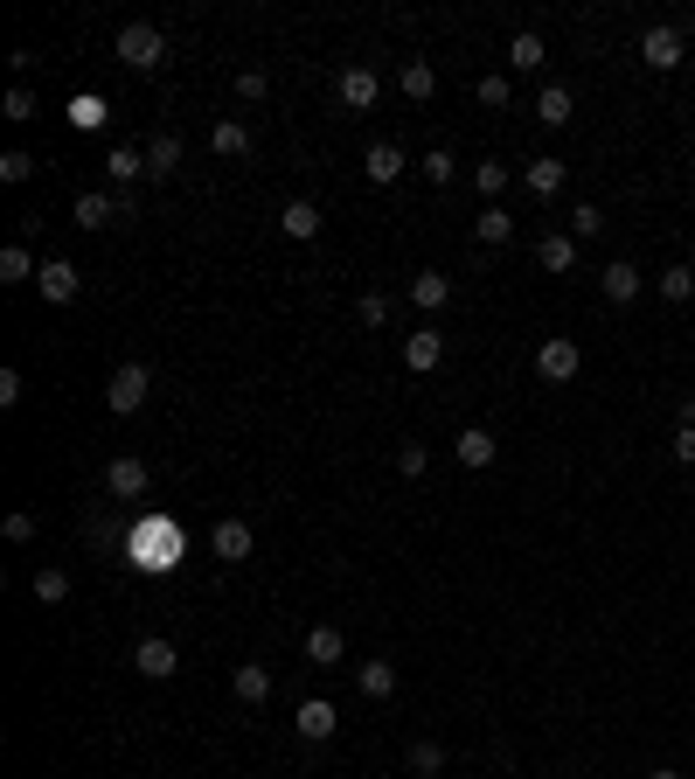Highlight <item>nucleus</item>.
<instances>
[{
  "label": "nucleus",
  "instance_id": "1",
  "mask_svg": "<svg viewBox=\"0 0 695 779\" xmlns=\"http://www.w3.org/2000/svg\"><path fill=\"white\" fill-rule=\"evenodd\" d=\"M133 564L153 571V578H167V571L181 564V529H174L167 515H146V522L133 529Z\"/></svg>",
  "mask_w": 695,
  "mask_h": 779
},
{
  "label": "nucleus",
  "instance_id": "2",
  "mask_svg": "<svg viewBox=\"0 0 695 779\" xmlns=\"http://www.w3.org/2000/svg\"><path fill=\"white\" fill-rule=\"evenodd\" d=\"M112 49H119V63H126V70H160V63H167V35H160L153 21H126Z\"/></svg>",
  "mask_w": 695,
  "mask_h": 779
},
{
  "label": "nucleus",
  "instance_id": "3",
  "mask_svg": "<svg viewBox=\"0 0 695 779\" xmlns=\"http://www.w3.org/2000/svg\"><path fill=\"white\" fill-rule=\"evenodd\" d=\"M146 390H153L146 362H119V369H112V383H105V404H112L119 418H133L139 404H146Z\"/></svg>",
  "mask_w": 695,
  "mask_h": 779
},
{
  "label": "nucleus",
  "instance_id": "4",
  "mask_svg": "<svg viewBox=\"0 0 695 779\" xmlns=\"http://www.w3.org/2000/svg\"><path fill=\"white\" fill-rule=\"evenodd\" d=\"M35 286H42V300H49V307H70V300L84 293V272H77L70 258H42V272H35Z\"/></svg>",
  "mask_w": 695,
  "mask_h": 779
},
{
  "label": "nucleus",
  "instance_id": "5",
  "mask_svg": "<svg viewBox=\"0 0 695 779\" xmlns=\"http://www.w3.org/2000/svg\"><path fill=\"white\" fill-rule=\"evenodd\" d=\"M376 91H383V77H376L369 63H348V70L334 77V98H341L348 112H369V105H376Z\"/></svg>",
  "mask_w": 695,
  "mask_h": 779
},
{
  "label": "nucleus",
  "instance_id": "6",
  "mask_svg": "<svg viewBox=\"0 0 695 779\" xmlns=\"http://www.w3.org/2000/svg\"><path fill=\"white\" fill-rule=\"evenodd\" d=\"M146 487H153V473H146V460H133V453H119V460L105 467V494H112V501H139Z\"/></svg>",
  "mask_w": 695,
  "mask_h": 779
},
{
  "label": "nucleus",
  "instance_id": "7",
  "mask_svg": "<svg viewBox=\"0 0 695 779\" xmlns=\"http://www.w3.org/2000/svg\"><path fill=\"white\" fill-rule=\"evenodd\" d=\"M292 731H299L306 745H327V738L341 731V717H334V703H327V696H306V703H299V717H292Z\"/></svg>",
  "mask_w": 695,
  "mask_h": 779
},
{
  "label": "nucleus",
  "instance_id": "8",
  "mask_svg": "<svg viewBox=\"0 0 695 779\" xmlns=\"http://www.w3.org/2000/svg\"><path fill=\"white\" fill-rule=\"evenodd\" d=\"M577 362H584V355H577V341H570V334H550V341L536 348L543 383H570V376H577Z\"/></svg>",
  "mask_w": 695,
  "mask_h": 779
},
{
  "label": "nucleus",
  "instance_id": "9",
  "mask_svg": "<svg viewBox=\"0 0 695 779\" xmlns=\"http://www.w3.org/2000/svg\"><path fill=\"white\" fill-rule=\"evenodd\" d=\"M133 668H139V675H153V682H167V675L181 668V654H174V640H167V633H146V640L133 647Z\"/></svg>",
  "mask_w": 695,
  "mask_h": 779
},
{
  "label": "nucleus",
  "instance_id": "10",
  "mask_svg": "<svg viewBox=\"0 0 695 779\" xmlns=\"http://www.w3.org/2000/svg\"><path fill=\"white\" fill-rule=\"evenodd\" d=\"M640 56H647L654 70H675V63H682V28H675V21H654V28L640 35Z\"/></svg>",
  "mask_w": 695,
  "mask_h": 779
},
{
  "label": "nucleus",
  "instance_id": "11",
  "mask_svg": "<svg viewBox=\"0 0 695 779\" xmlns=\"http://www.w3.org/2000/svg\"><path fill=\"white\" fill-rule=\"evenodd\" d=\"M209 550H216L223 564H244V557L258 550V536H251V522H237V515H230V522H216V529H209Z\"/></svg>",
  "mask_w": 695,
  "mask_h": 779
},
{
  "label": "nucleus",
  "instance_id": "12",
  "mask_svg": "<svg viewBox=\"0 0 695 779\" xmlns=\"http://www.w3.org/2000/svg\"><path fill=\"white\" fill-rule=\"evenodd\" d=\"M278 230H285L292 244H313V237H320V202H306V195H292V202L278 209Z\"/></svg>",
  "mask_w": 695,
  "mask_h": 779
},
{
  "label": "nucleus",
  "instance_id": "13",
  "mask_svg": "<svg viewBox=\"0 0 695 779\" xmlns=\"http://www.w3.org/2000/svg\"><path fill=\"white\" fill-rule=\"evenodd\" d=\"M341 654H348V633H341V626H306V661H313V668H334V661H341Z\"/></svg>",
  "mask_w": 695,
  "mask_h": 779
},
{
  "label": "nucleus",
  "instance_id": "14",
  "mask_svg": "<svg viewBox=\"0 0 695 779\" xmlns=\"http://www.w3.org/2000/svg\"><path fill=\"white\" fill-rule=\"evenodd\" d=\"M404 362H411L417 376H431V369L445 362V334H438V327H417L411 341H404Z\"/></svg>",
  "mask_w": 695,
  "mask_h": 779
},
{
  "label": "nucleus",
  "instance_id": "15",
  "mask_svg": "<svg viewBox=\"0 0 695 779\" xmlns=\"http://www.w3.org/2000/svg\"><path fill=\"white\" fill-rule=\"evenodd\" d=\"M42 265H35V251H28V237H14L7 251H0V286H28Z\"/></svg>",
  "mask_w": 695,
  "mask_h": 779
},
{
  "label": "nucleus",
  "instance_id": "16",
  "mask_svg": "<svg viewBox=\"0 0 695 779\" xmlns=\"http://www.w3.org/2000/svg\"><path fill=\"white\" fill-rule=\"evenodd\" d=\"M598 286H605V300H612V307H626V300H640V272H633L626 258H612V265L598 272Z\"/></svg>",
  "mask_w": 695,
  "mask_h": 779
},
{
  "label": "nucleus",
  "instance_id": "17",
  "mask_svg": "<svg viewBox=\"0 0 695 779\" xmlns=\"http://www.w3.org/2000/svg\"><path fill=\"white\" fill-rule=\"evenodd\" d=\"M230 689H237V703H272V668H265V661H244V668L230 675Z\"/></svg>",
  "mask_w": 695,
  "mask_h": 779
},
{
  "label": "nucleus",
  "instance_id": "18",
  "mask_svg": "<svg viewBox=\"0 0 695 779\" xmlns=\"http://www.w3.org/2000/svg\"><path fill=\"white\" fill-rule=\"evenodd\" d=\"M452 453H459V467H494V439H487V425H466L459 439H452Z\"/></svg>",
  "mask_w": 695,
  "mask_h": 779
},
{
  "label": "nucleus",
  "instance_id": "19",
  "mask_svg": "<svg viewBox=\"0 0 695 779\" xmlns=\"http://www.w3.org/2000/svg\"><path fill=\"white\" fill-rule=\"evenodd\" d=\"M209 147L223 160H244L251 154V126H244V119H216V126H209Z\"/></svg>",
  "mask_w": 695,
  "mask_h": 779
},
{
  "label": "nucleus",
  "instance_id": "20",
  "mask_svg": "<svg viewBox=\"0 0 695 779\" xmlns=\"http://www.w3.org/2000/svg\"><path fill=\"white\" fill-rule=\"evenodd\" d=\"M362 167H369V181H376V188H390V181L404 174V147H397V140H376Z\"/></svg>",
  "mask_w": 695,
  "mask_h": 779
},
{
  "label": "nucleus",
  "instance_id": "21",
  "mask_svg": "<svg viewBox=\"0 0 695 779\" xmlns=\"http://www.w3.org/2000/svg\"><path fill=\"white\" fill-rule=\"evenodd\" d=\"M522 188H529V195H536V202H550L556 188H563V160H529V167H522Z\"/></svg>",
  "mask_w": 695,
  "mask_h": 779
},
{
  "label": "nucleus",
  "instance_id": "22",
  "mask_svg": "<svg viewBox=\"0 0 695 779\" xmlns=\"http://www.w3.org/2000/svg\"><path fill=\"white\" fill-rule=\"evenodd\" d=\"M536 265H543V272H570V265H577V237H570V230H550V237L536 244Z\"/></svg>",
  "mask_w": 695,
  "mask_h": 779
},
{
  "label": "nucleus",
  "instance_id": "23",
  "mask_svg": "<svg viewBox=\"0 0 695 779\" xmlns=\"http://www.w3.org/2000/svg\"><path fill=\"white\" fill-rule=\"evenodd\" d=\"M112 216H119V195H105V188H84V195H77V223H84V230H105Z\"/></svg>",
  "mask_w": 695,
  "mask_h": 779
},
{
  "label": "nucleus",
  "instance_id": "24",
  "mask_svg": "<svg viewBox=\"0 0 695 779\" xmlns=\"http://www.w3.org/2000/svg\"><path fill=\"white\" fill-rule=\"evenodd\" d=\"M355 689H362L369 703H390V696H397V668H390V661H369V668H355Z\"/></svg>",
  "mask_w": 695,
  "mask_h": 779
},
{
  "label": "nucleus",
  "instance_id": "25",
  "mask_svg": "<svg viewBox=\"0 0 695 779\" xmlns=\"http://www.w3.org/2000/svg\"><path fill=\"white\" fill-rule=\"evenodd\" d=\"M174 167H181V133H153V140H146V174L160 181V174H174Z\"/></svg>",
  "mask_w": 695,
  "mask_h": 779
},
{
  "label": "nucleus",
  "instance_id": "26",
  "mask_svg": "<svg viewBox=\"0 0 695 779\" xmlns=\"http://www.w3.org/2000/svg\"><path fill=\"white\" fill-rule=\"evenodd\" d=\"M473 237H480V244H487V251H501V244H508V237H515V216H508V209H494V202H487V209H480V223H473Z\"/></svg>",
  "mask_w": 695,
  "mask_h": 779
},
{
  "label": "nucleus",
  "instance_id": "27",
  "mask_svg": "<svg viewBox=\"0 0 695 779\" xmlns=\"http://www.w3.org/2000/svg\"><path fill=\"white\" fill-rule=\"evenodd\" d=\"M105 174H112L119 188H133L139 174H146V147H112V154H105Z\"/></svg>",
  "mask_w": 695,
  "mask_h": 779
},
{
  "label": "nucleus",
  "instance_id": "28",
  "mask_svg": "<svg viewBox=\"0 0 695 779\" xmlns=\"http://www.w3.org/2000/svg\"><path fill=\"white\" fill-rule=\"evenodd\" d=\"M105 119H112V105H105L98 91H84V98H70V126H77V133H98Z\"/></svg>",
  "mask_w": 695,
  "mask_h": 779
},
{
  "label": "nucleus",
  "instance_id": "29",
  "mask_svg": "<svg viewBox=\"0 0 695 779\" xmlns=\"http://www.w3.org/2000/svg\"><path fill=\"white\" fill-rule=\"evenodd\" d=\"M411 300H417L424 313H438L445 300H452V279H438V272H417V279H411Z\"/></svg>",
  "mask_w": 695,
  "mask_h": 779
},
{
  "label": "nucleus",
  "instance_id": "30",
  "mask_svg": "<svg viewBox=\"0 0 695 779\" xmlns=\"http://www.w3.org/2000/svg\"><path fill=\"white\" fill-rule=\"evenodd\" d=\"M508 63H515V70H543V35H536V28H522V35L508 42Z\"/></svg>",
  "mask_w": 695,
  "mask_h": 779
},
{
  "label": "nucleus",
  "instance_id": "31",
  "mask_svg": "<svg viewBox=\"0 0 695 779\" xmlns=\"http://www.w3.org/2000/svg\"><path fill=\"white\" fill-rule=\"evenodd\" d=\"M35 599H42V606H63V599H70V571L42 564V571H35Z\"/></svg>",
  "mask_w": 695,
  "mask_h": 779
},
{
  "label": "nucleus",
  "instance_id": "32",
  "mask_svg": "<svg viewBox=\"0 0 695 779\" xmlns=\"http://www.w3.org/2000/svg\"><path fill=\"white\" fill-rule=\"evenodd\" d=\"M536 112H543V126H570V91H563V84H543Z\"/></svg>",
  "mask_w": 695,
  "mask_h": 779
},
{
  "label": "nucleus",
  "instance_id": "33",
  "mask_svg": "<svg viewBox=\"0 0 695 779\" xmlns=\"http://www.w3.org/2000/svg\"><path fill=\"white\" fill-rule=\"evenodd\" d=\"M397 84H404V98H431V91H438V70H431V63H404Z\"/></svg>",
  "mask_w": 695,
  "mask_h": 779
},
{
  "label": "nucleus",
  "instance_id": "34",
  "mask_svg": "<svg viewBox=\"0 0 695 779\" xmlns=\"http://www.w3.org/2000/svg\"><path fill=\"white\" fill-rule=\"evenodd\" d=\"M473 188H480V202H494V195L508 188V167H501V160H480V167H473Z\"/></svg>",
  "mask_w": 695,
  "mask_h": 779
},
{
  "label": "nucleus",
  "instance_id": "35",
  "mask_svg": "<svg viewBox=\"0 0 695 779\" xmlns=\"http://www.w3.org/2000/svg\"><path fill=\"white\" fill-rule=\"evenodd\" d=\"M689 293H695V272H689V265H668V272H661V300H675V307H682Z\"/></svg>",
  "mask_w": 695,
  "mask_h": 779
},
{
  "label": "nucleus",
  "instance_id": "36",
  "mask_svg": "<svg viewBox=\"0 0 695 779\" xmlns=\"http://www.w3.org/2000/svg\"><path fill=\"white\" fill-rule=\"evenodd\" d=\"M417 167H424V181H431V188H445V181H452V174H459V160L445 154V147H431V154L417 160Z\"/></svg>",
  "mask_w": 695,
  "mask_h": 779
},
{
  "label": "nucleus",
  "instance_id": "37",
  "mask_svg": "<svg viewBox=\"0 0 695 779\" xmlns=\"http://www.w3.org/2000/svg\"><path fill=\"white\" fill-rule=\"evenodd\" d=\"M0 119H14V126H21V119H35V91H28V84H14V91L0 98Z\"/></svg>",
  "mask_w": 695,
  "mask_h": 779
},
{
  "label": "nucleus",
  "instance_id": "38",
  "mask_svg": "<svg viewBox=\"0 0 695 779\" xmlns=\"http://www.w3.org/2000/svg\"><path fill=\"white\" fill-rule=\"evenodd\" d=\"M28 174H35V154H28V147H7V154H0V181H28Z\"/></svg>",
  "mask_w": 695,
  "mask_h": 779
},
{
  "label": "nucleus",
  "instance_id": "39",
  "mask_svg": "<svg viewBox=\"0 0 695 779\" xmlns=\"http://www.w3.org/2000/svg\"><path fill=\"white\" fill-rule=\"evenodd\" d=\"M362 320H369V327H390V313H397V300H390V293H362Z\"/></svg>",
  "mask_w": 695,
  "mask_h": 779
},
{
  "label": "nucleus",
  "instance_id": "40",
  "mask_svg": "<svg viewBox=\"0 0 695 779\" xmlns=\"http://www.w3.org/2000/svg\"><path fill=\"white\" fill-rule=\"evenodd\" d=\"M598 230H605L598 202H577V209H570V237H598Z\"/></svg>",
  "mask_w": 695,
  "mask_h": 779
},
{
  "label": "nucleus",
  "instance_id": "41",
  "mask_svg": "<svg viewBox=\"0 0 695 779\" xmlns=\"http://www.w3.org/2000/svg\"><path fill=\"white\" fill-rule=\"evenodd\" d=\"M265 91H272V77H265V70H237V98H244V105H258Z\"/></svg>",
  "mask_w": 695,
  "mask_h": 779
},
{
  "label": "nucleus",
  "instance_id": "42",
  "mask_svg": "<svg viewBox=\"0 0 695 779\" xmlns=\"http://www.w3.org/2000/svg\"><path fill=\"white\" fill-rule=\"evenodd\" d=\"M424 467H431V453H424L417 439H404V446H397V473H411V480H417Z\"/></svg>",
  "mask_w": 695,
  "mask_h": 779
},
{
  "label": "nucleus",
  "instance_id": "43",
  "mask_svg": "<svg viewBox=\"0 0 695 779\" xmlns=\"http://www.w3.org/2000/svg\"><path fill=\"white\" fill-rule=\"evenodd\" d=\"M411 766H417V773H438V766H445V745L417 738V745H411Z\"/></svg>",
  "mask_w": 695,
  "mask_h": 779
},
{
  "label": "nucleus",
  "instance_id": "44",
  "mask_svg": "<svg viewBox=\"0 0 695 779\" xmlns=\"http://www.w3.org/2000/svg\"><path fill=\"white\" fill-rule=\"evenodd\" d=\"M508 98H515V91H508V77H501V70H487V77H480V105H508Z\"/></svg>",
  "mask_w": 695,
  "mask_h": 779
},
{
  "label": "nucleus",
  "instance_id": "45",
  "mask_svg": "<svg viewBox=\"0 0 695 779\" xmlns=\"http://www.w3.org/2000/svg\"><path fill=\"white\" fill-rule=\"evenodd\" d=\"M0 529H7V543H35V515H28V508H21V515H7Z\"/></svg>",
  "mask_w": 695,
  "mask_h": 779
},
{
  "label": "nucleus",
  "instance_id": "46",
  "mask_svg": "<svg viewBox=\"0 0 695 779\" xmlns=\"http://www.w3.org/2000/svg\"><path fill=\"white\" fill-rule=\"evenodd\" d=\"M0 404H7V411L21 404V369H0Z\"/></svg>",
  "mask_w": 695,
  "mask_h": 779
},
{
  "label": "nucleus",
  "instance_id": "47",
  "mask_svg": "<svg viewBox=\"0 0 695 779\" xmlns=\"http://www.w3.org/2000/svg\"><path fill=\"white\" fill-rule=\"evenodd\" d=\"M675 460H682V467H695V425H682V432H675Z\"/></svg>",
  "mask_w": 695,
  "mask_h": 779
},
{
  "label": "nucleus",
  "instance_id": "48",
  "mask_svg": "<svg viewBox=\"0 0 695 779\" xmlns=\"http://www.w3.org/2000/svg\"><path fill=\"white\" fill-rule=\"evenodd\" d=\"M654 779H682V773H654Z\"/></svg>",
  "mask_w": 695,
  "mask_h": 779
}]
</instances>
